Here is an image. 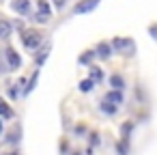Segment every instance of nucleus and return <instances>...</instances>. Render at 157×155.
<instances>
[{
  "label": "nucleus",
  "instance_id": "nucleus-1",
  "mask_svg": "<svg viewBox=\"0 0 157 155\" xmlns=\"http://www.w3.org/2000/svg\"><path fill=\"white\" fill-rule=\"evenodd\" d=\"M112 45H114V50H116V52H121V54H125V56H131V54L136 52L133 41H131V39H125V37L114 39V41H112Z\"/></svg>",
  "mask_w": 157,
  "mask_h": 155
},
{
  "label": "nucleus",
  "instance_id": "nucleus-2",
  "mask_svg": "<svg viewBox=\"0 0 157 155\" xmlns=\"http://www.w3.org/2000/svg\"><path fill=\"white\" fill-rule=\"evenodd\" d=\"M22 39H24V45L35 52V50L39 48V43H41V33H37V30H26V33L22 35Z\"/></svg>",
  "mask_w": 157,
  "mask_h": 155
},
{
  "label": "nucleus",
  "instance_id": "nucleus-3",
  "mask_svg": "<svg viewBox=\"0 0 157 155\" xmlns=\"http://www.w3.org/2000/svg\"><path fill=\"white\" fill-rule=\"evenodd\" d=\"M37 9H39V13L35 15V20H37L39 24H45V22L52 17V9H50V5H48V0H39V2H37Z\"/></svg>",
  "mask_w": 157,
  "mask_h": 155
},
{
  "label": "nucleus",
  "instance_id": "nucleus-4",
  "mask_svg": "<svg viewBox=\"0 0 157 155\" xmlns=\"http://www.w3.org/2000/svg\"><path fill=\"white\" fill-rule=\"evenodd\" d=\"M97 2L99 0H84V2H80V5H75V13H88V11H93L95 7H97Z\"/></svg>",
  "mask_w": 157,
  "mask_h": 155
},
{
  "label": "nucleus",
  "instance_id": "nucleus-5",
  "mask_svg": "<svg viewBox=\"0 0 157 155\" xmlns=\"http://www.w3.org/2000/svg\"><path fill=\"white\" fill-rule=\"evenodd\" d=\"M5 56H7L9 67H11V69H17V67L22 65V60H20V56H17V52H13L11 48H9V50H5Z\"/></svg>",
  "mask_w": 157,
  "mask_h": 155
},
{
  "label": "nucleus",
  "instance_id": "nucleus-6",
  "mask_svg": "<svg viewBox=\"0 0 157 155\" xmlns=\"http://www.w3.org/2000/svg\"><path fill=\"white\" fill-rule=\"evenodd\" d=\"M13 9H15L17 13L26 15V13L30 11V2H28V0H13Z\"/></svg>",
  "mask_w": 157,
  "mask_h": 155
},
{
  "label": "nucleus",
  "instance_id": "nucleus-7",
  "mask_svg": "<svg viewBox=\"0 0 157 155\" xmlns=\"http://www.w3.org/2000/svg\"><path fill=\"white\" fill-rule=\"evenodd\" d=\"M105 103H112V106L123 103V95H121V91H112V93H108V95H105Z\"/></svg>",
  "mask_w": 157,
  "mask_h": 155
},
{
  "label": "nucleus",
  "instance_id": "nucleus-8",
  "mask_svg": "<svg viewBox=\"0 0 157 155\" xmlns=\"http://www.w3.org/2000/svg\"><path fill=\"white\" fill-rule=\"evenodd\" d=\"M11 35V24L5 22V20H0V39H7Z\"/></svg>",
  "mask_w": 157,
  "mask_h": 155
},
{
  "label": "nucleus",
  "instance_id": "nucleus-9",
  "mask_svg": "<svg viewBox=\"0 0 157 155\" xmlns=\"http://www.w3.org/2000/svg\"><path fill=\"white\" fill-rule=\"evenodd\" d=\"M110 45L108 43H99L97 45V56H101V58H110Z\"/></svg>",
  "mask_w": 157,
  "mask_h": 155
},
{
  "label": "nucleus",
  "instance_id": "nucleus-10",
  "mask_svg": "<svg viewBox=\"0 0 157 155\" xmlns=\"http://www.w3.org/2000/svg\"><path fill=\"white\" fill-rule=\"evenodd\" d=\"M0 116H2V118H11V116H13V110H11L5 101H0Z\"/></svg>",
  "mask_w": 157,
  "mask_h": 155
},
{
  "label": "nucleus",
  "instance_id": "nucleus-11",
  "mask_svg": "<svg viewBox=\"0 0 157 155\" xmlns=\"http://www.w3.org/2000/svg\"><path fill=\"white\" fill-rule=\"evenodd\" d=\"M110 84L114 86V91H121L125 82H123V78H121V76H112V78H110Z\"/></svg>",
  "mask_w": 157,
  "mask_h": 155
},
{
  "label": "nucleus",
  "instance_id": "nucleus-12",
  "mask_svg": "<svg viewBox=\"0 0 157 155\" xmlns=\"http://www.w3.org/2000/svg\"><path fill=\"white\" fill-rule=\"evenodd\" d=\"M90 80H93V82H99V80H103V73H101V69H97V67H93V73H90Z\"/></svg>",
  "mask_w": 157,
  "mask_h": 155
},
{
  "label": "nucleus",
  "instance_id": "nucleus-13",
  "mask_svg": "<svg viewBox=\"0 0 157 155\" xmlns=\"http://www.w3.org/2000/svg\"><path fill=\"white\" fill-rule=\"evenodd\" d=\"M90 88H93V80H82V82H80V91L86 93V91H90Z\"/></svg>",
  "mask_w": 157,
  "mask_h": 155
},
{
  "label": "nucleus",
  "instance_id": "nucleus-14",
  "mask_svg": "<svg viewBox=\"0 0 157 155\" xmlns=\"http://www.w3.org/2000/svg\"><path fill=\"white\" fill-rule=\"evenodd\" d=\"M151 33H153V37H157V26H153V28H151Z\"/></svg>",
  "mask_w": 157,
  "mask_h": 155
},
{
  "label": "nucleus",
  "instance_id": "nucleus-15",
  "mask_svg": "<svg viewBox=\"0 0 157 155\" xmlns=\"http://www.w3.org/2000/svg\"><path fill=\"white\" fill-rule=\"evenodd\" d=\"M65 5V0H56V7H63Z\"/></svg>",
  "mask_w": 157,
  "mask_h": 155
},
{
  "label": "nucleus",
  "instance_id": "nucleus-16",
  "mask_svg": "<svg viewBox=\"0 0 157 155\" xmlns=\"http://www.w3.org/2000/svg\"><path fill=\"white\" fill-rule=\"evenodd\" d=\"M0 131H2V121H0Z\"/></svg>",
  "mask_w": 157,
  "mask_h": 155
},
{
  "label": "nucleus",
  "instance_id": "nucleus-17",
  "mask_svg": "<svg viewBox=\"0 0 157 155\" xmlns=\"http://www.w3.org/2000/svg\"><path fill=\"white\" fill-rule=\"evenodd\" d=\"M11 155H17V153H11Z\"/></svg>",
  "mask_w": 157,
  "mask_h": 155
}]
</instances>
